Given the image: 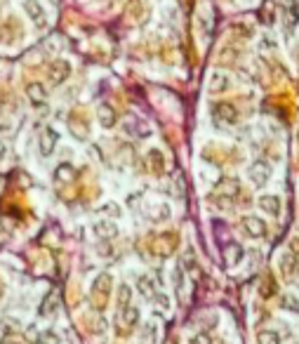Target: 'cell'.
Masks as SVG:
<instances>
[{
    "label": "cell",
    "instance_id": "6",
    "mask_svg": "<svg viewBox=\"0 0 299 344\" xmlns=\"http://www.w3.org/2000/svg\"><path fill=\"white\" fill-rule=\"evenodd\" d=\"M24 10H26V14L33 19L35 26H45V10H42V5L38 3V0H26L24 3Z\"/></svg>",
    "mask_w": 299,
    "mask_h": 344
},
{
    "label": "cell",
    "instance_id": "17",
    "mask_svg": "<svg viewBox=\"0 0 299 344\" xmlns=\"http://www.w3.org/2000/svg\"><path fill=\"white\" fill-rule=\"evenodd\" d=\"M125 130H127L130 135H137V137H144V135H149V127H146L142 120H137V123H135V118H130L127 123H125Z\"/></svg>",
    "mask_w": 299,
    "mask_h": 344
},
{
    "label": "cell",
    "instance_id": "1",
    "mask_svg": "<svg viewBox=\"0 0 299 344\" xmlns=\"http://www.w3.org/2000/svg\"><path fill=\"white\" fill-rule=\"evenodd\" d=\"M273 177V167L266 163V160L257 158L252 160L250 167H247V179L252 182V186H257V189H262V186H266L269 182H271Z\"/></svg>",
    "mask_w": 299,
    "mask_h": 344
},
{
    "label": "cell",
    "instance_id": "11",
    "mask_svg": "<svg viewBox=\"0 0 299 344\" xmlns=\"http://www.w3.org/2000/svg\"><path fill=\"white\" fill-rule=\"evenodd\" d=\"M240 260H243V248H240L238 243H229V245H226V250H224L226 267H236Z\"/></svg>",
    "mask_w": 299,
    "mask_h": 344
},
{
    "label": "cell",
    "instance_id": "27",
    "mask_svg": "<svg viewBox=\"0 0 299 344\" xmlns=\"http://www.w3.org/2000/svg\"><path fill=\"white\" fill-rule=\"evenodd\" d=\"M297 139H299V127H297Z\"/></svg>",
    "mask_w": 299,
    "mask_h": 344
},
{
    "label": "cell",
    "instance_id": "21",
    "mask_svg": "<svg viewBox=\"0 0 299 344\" xmlns=\"http://www.w3.org/2000/svg\"><path fill=\"white\" fill-rule=\"evenodd\" d=\"M75 175V170L71 165H68V163H64V165H59L57 167V177L59 179H64V182H66V179H71Z\"/></svg>",
    "mask_w": 299,
    "mask_h": 344
},
{
    "label": "cell",
    "instance_id": "9",
    "mask_svg": "<svg viewBox=\"0 0 299 344\" xmlns=\"http://www.w3.org/2000/svg\"><path fill=\"white\" fill-rule=\"evenodd\" d=\"M97 118H99V123H102V127H113L118 120L116 111L111 109L109 104H102L99 109H97Z\"/></svg>",
    "mask_w": 299,
    "mask_h": 344
},
{
    "label": "cell",
    "instance_id": "24",
    "mask_svg": "<svg viewBox=\"0 0 299 344\" xmlns=\"http://www.w3.org/2000/svg\"><path fill=\"white\" fill-rule=\"evenodd\" d=\"M290 248H292V252H290V257H292L294 262V269L299 271V238H294L292 243H290Z\"/></svg>",
    "mask_w": 299,
    "mask_h": 344
},
{
    "label": "cell",
    "instance_id": "19",
    "mask_svg": "<svg viewBox=\"0 0 299 344\" xmlns=\"http://www.w3.org/2000/svg\"><path fill=\"white\" fill-rule=\"evenodd\" d=\"M149 165H151V170H153V172H158V175H160V172H163V167H165L163 153L156 151V149H153V151H149Z\"/></svg>",
    "mask_w": 299,
    "mask_h": 344
},
{
    "label": "cell",
    "instance_id": "18",
    "mask_svg": "<svg viewBox=\"0 0 299 344\" xmlns=\"http://www.w3.org/2000/svg\"><path fill=\"white\" fill-rule=\"evenodd\" d=\"M156 339H158V325L146 323L142 330V344H156Z\"/></svg>",
    "mask_w": 299,
    "mask_h": 344
},
{
    "label": "cell",
    "instance_id": "29",
    "mask_svg": "<svg viewBox=\"0 0 299 344\" xmlns=\"http://www.w3.org/2000/svg\"><path fill=\"white\" fill-rule=\"evenodd\" d=\"M5 344H10V342H5Z\"/></svg>",
    "mask_w": 299,
    "mask_h": 344
},
{
    "label": "cell",
    "instance_id": "12",
    "mask_svg": "<svg viewBox=\"0 0 299 344\" xmlns=\"http://www.w3.org/2000/svg\"><path fill=\"white\" fill-rule=\"evenodd\" d=\"M26 95L28 99L35 104V106H40V104H45V99H48V92H45V88H42L40 83H31L26 88Z\"/></svg>",
    "mask_w": 299,
    "mask_h": 344
},
{
    "label": "cell",
    "instance_id": "10",
    "mask_svg": "<svg viewBox=\"0 0 299 344\" xmlns=\"http://www.w3.org/2000/svg\"><path fill=\"white\" fill-rule=\"evenodd\" d=\"M207 88H210V92L212 95H219V92H226V90H229V76H226V73H212L210 76V85H207Z\"/></svg>",
    "mask_w": 299,
    "mask_h": 344
},
{
    "label": "cell",
    "instance_id": "4",
    "mask_svg": "<svg viewBox=\"0 0 299 344\" xmlns=\"http://www.w3.org/2000/svg\"><path fill=\"white\" fill-rule=\"evenodd\" d=\"M212 113H215L217 120H222V123H226V125L238 123V111H236V106L229 104V102H217L215 106H212Z\"/></svg>",
    "mask_w": 299,
    "mask_h": 344
},
{
    "label": "cell",
    "instance_id": "3",
    "mask_svg": "<svg viewBox=\"0 0 299 344\" xmlns=\"http://www.w3.org/2000/svg\"><path fill=\"white\" fill-rule=\"evenodd\" d=\"M259 210L269 217H280V210H283V200H280L278 193H262L257 198Z\"/></svg>",
    "mask_w": 299,
    "mask_h": 344
},
{
    "label": "cell",
    "instance_id": "23",
    "mask_svg": "<svg viewBox=\"0 0 299 344\" xmlns=\"http://www.w3.org/2000/svg\"><path fill=\"white\" fill-rule=\"evenodd\" d=\"M40 344H59V337H57V332L45 330V332L40 335Z\"/></svg>",
    "mask_w": 299,
    "mask_h": 344
},
{
    "label": "cell",
    "instance_id": "25",
    "mask_svg": "<svg viewBox=\"0 0 299 344\" xmlns=\"http://www.w3.org/2000/svg\"><path fill=\"white\" fill-rule=\"evenodd\" d=\"M189 344H210V335H207V332H196V335L189 339Z\"/></svg>",
    "mask_w": 299,
    "mask_h": 344
},
{
    "label": "cell",
    "instance_id": "28",
    "mask_svg": "<svg viewBox=\"0 0 299 344\" xmlns=\"http://www.w3.org/2000/svg\"><path fill=\"white\" fill-rule=\"evenodd\" d=\"M294 344H299V339H297V342H294Z\"/></svg>",
    "mask_w": 299,
    "mask_h": 344
},
{
    "label": "cell",
    "instance_id": "14",
    "mask_svg": "<svg viewBox=\"0 0 299 344\" xmlns=\"http://www.w3.org/2000/svg\"><path fill=\"white\" fill-rule=\"evenodd\" d=\"M280 307L285 311H290V314H297L299 316V297L292 295V292H285V295L280 297Z\"/></svg>",
    "mask_w": 299,
    "mask_h": 344
},
{
    "label": "cell",
    "instance_id": "2",
    "mask_svg": "<svg viewBox=\"0 0 299 344\" xmlns=\"http://www.w3.org/2000/svg\"><path fill=\"white\" fill-rule=\"evenodd\" d=\"M240 229H243V234L247 238H254V241H262L266 238L269 234V227H266V222L257 214H245L243 220H240Z\"/></svg>",
    "mask_w": 299,
    "mask_h": 344
},
{
    "label": "cell",
    "instance_id": "8",
    "mask_svg": "<svg viewBox=\"0 0 299 344\" xmlns=\"http://www.w3.org/2000/svg\"><path fill=\"white\" fill-rule=\"evenodd\" d=\"M137 290H139V295L142 297H146V299H153V297L158 295L156 292V283H153V278H151V276H139V278H137Z\"/></svg>",
    "mask_w": 299,
    "mask_h": 344
},
{
    "label": "cell",
    "instance_id": "7",
    "mask_svg": "<svg viewBox=\"0 0 299 344\" xmlns=\"http://www.w3.org/2000/svg\"><path fill=\"white\" fill-rule=\"evenodd\" d=\"M57 139H59V135H57V130H52V127H45V130L40 132V153L42 156H50V153L55 151Z\"/></svg>",
    "mask_w": 299,
    "mask_h": 344
},
{
    "label": "cell",
    "instance_id": "26",
    "mask_svg": "<svg viewBox=\"0 0 299 344\" xmlns=\"http://www.w3.org/2000/svg\"><path fill=\"white\" fill-rule=\"evenodd\" d=\"M153 302H156L160 309H167V307H170V299H167L165 295H156V297H153Z\"/></svg>",
    "mask_w": 299,
    "mask_h": 344
},
{
    "label": "cell",
    "instance_id": "16",
    "mask_svg": "<svg viewBox=\"0 0 299 344\" xmlns=\"http://www.w3.org/2000/svg\"><path fill=\"white\" fill-rule=\"evenodd\" d=\"M257 344H280V335L273 328H264L257 332Z\"/></svg>",
    "mask_w": 299,
    "mask_h": 344
},
{
    "label": "cell",
    "instance_id": "15",
    "mask_svg": "<svg viewBox=\"0 0 299 344\" xmlns=\"http://www.w3.org/2000/svg\"><path fill=\"white\" fill-rule=\"evenodd\" d=\"M130 299H132V288H130L127 283H120V285H118V297H116L118 309H125V307H130Z\"/></svg>",
    "mask_w": 299,
    "mask_h": 344
},
{
    "label": "cell",
    "instance_id": "20",
    "mask_svg": "<svg viewBox=\"0 0 299 344\" xmlns=\"http://www.w3.org/2000/svg\"><path fill=\"white\" fill-rule=\"evenodd\" d=\"M137 321H139V309L137 307H125L122 309V323L127 325V328H132Z\"/></svg>",
    "mask_w": 299,
    "mask_h": 344
},
{
    "label": "cell",
    "instance_id": "22",
    "mask_svg": "<svg viewBox=\"0 0 299 344\" xmlns=\"http://www.w3.org/2000/svg\"><path fill=\"white\" fill-rule=\"evenodd\" d=\"M55 307H57V297L52 295V297H48V299H45L40 314H42V316H48V314H52V311H55Z\"/></svg>",
    "mask_w": 299,
    "mask_h": 344
},
{
    "label": "cell",
    "instance_id": "13",
    "mask_svg": "<svg viewBox=\"0 0 299 344\" xmlns=\"http://www.w3.org/2000/svg\"><path fill=\"white\" fill-rule=\"evenodd\" d=\"M95 231L97 236H102V238H113V236L118 234V227L113 224V222H97L95 224Z\"/></svg>",
    "mask_w": 299,
    "mask_h": 344
},
{
    "label": "cell",
    "instance_id": "5",
    "mask_svg": "<svg viewBox=\"0 0 299 344\" xmlns=\"http://www.w3.org/2000/svg\"><path fill=\"white\" fill-rule=\"evenodd\" d=\"M68 76H71V64H68V62H64V59H57V62L50 64L48 78H50V83H52V85H61Z\"/></svg>",
    "mask_w": 299,
    "mask_h": 344
}]
</instances>
